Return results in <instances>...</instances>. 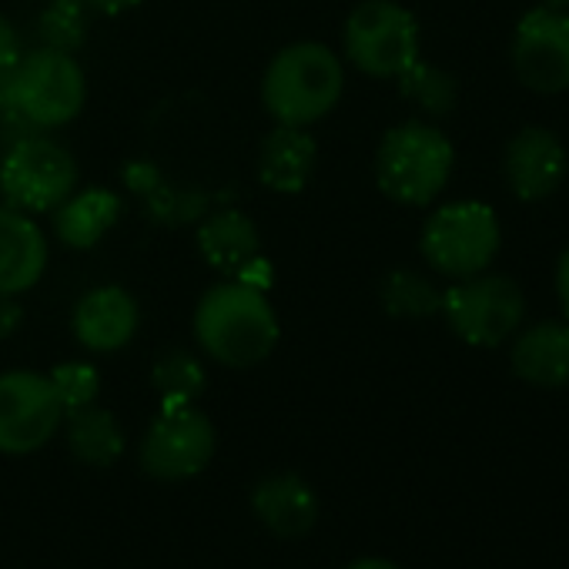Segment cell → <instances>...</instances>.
<instances>
[{
    "mask_svg": "<svg viewBox=\"0 0 569 569\" xmlns=\"http://www.w3.org/2000/svg\"><path fill=\"white\" fill-rule=\"evenodd\" d=\"M278 316L264 292L228 278L218 281L194 306L198 346L228 369H251L278 346Z\"/></svg>",
    "mask_w": 569,
    "mask_h": 569,
    "instance_id": "cell-1",
    "label": "cell"
},
{
    "mask_svg": "<svg viewBox=\"0 0 569 569\" xmlns=\"http://www.w3.org/2000/svg\"><path fill=\"white\" fill-rule=\"evenodd\" d=\"M346 91V68L342 58L319 44L299 41L281 48L261 78V104L274 118V124L289 128H312L316 121L329 118Z\"/></svg>",
    "mask_w": 569,
    "mask_h": 569,
    "instance_id": "cell-2",
    "label": "cell"
},
{
    "mask_svg": "<svg viewBox=\"0 0 569 569\" xmlns=\"http://www.w3.org/2000/svg\"><path fill=\"white\" fill-rule=\"evenodd\" d=\"M88 104V78L74 54L38 48L24 51L4 81V114L24 131L71 124Z\"/></svg>",
    "mask_w": 569,
    "mask_h": 569,
    "instance_id": "cell-3",
    "label": "cell"
},
{
    "mask_svg": "<svg viewBox=\"0 0 569 569\" xmlns=\"http://www.w3.org/2000/svg\"><path fill=\"white\" fill-rule=\"evenodd\" d=\"M452 141L429 121H402L386 131L376 151V181L386 198L422 208L432 204L452 178Z\"/></svg>",
    "mask_w": 569,
    "mask_h": 569,
    "instance_id": "cell-4",
    "label": "cell"
},
{
    "mask_svg": "<svg viewBox=\"0 0 569 569\" xmlns=\"http://www.w3.org/2000/svg\"><path fill=\"white\" fill-rule=\"evenodd\" d=\"M502 244V228L486 201H452L436 208L419 234L422 258L432 271L459 281L486 271Z\"/></svg>",
    "mask_w": 569,
    "mask_h": 569,
    "instance_id": "cell-5",
    "label": "cell"
},
{
    "mask_svg": "<svg viewBox=\"0 0 569 569\" xmlns=\"http://www.w3.org/2000/svg\"><path fill=\"white\" fill-rule=\"evenodd\" d=\"M439 312L466 346L496 349L519 332L526 319V296L509 274L486 268L472 278H459L449 292H442Z\"/></svg>",
    "mask_w": 569,
    "mask_h": 569,
    "instance_id": "cell-6",
    "label": "cell"
},
{
    "mask_svg": "<svg viewBox=\"0 0 569 569\" xmlns=\"http://www.w3.org/2000/svg\"><path fill=\"white\" fill-rule=\"evenodd\" d=\"M346 58L369 78L406 74L422 51L419 21L396 0H362L342 31Z\"/></svg>",
    "mask_w": 569,
    "mask_h": 569,
    "instance_id": "cell-7",
    "label": "cell"
},
{
    "mask_svg": "<svg viewBox=\"0 0 569 569\" xmlns=\"http://www.w3.org/2000/svg\"><path fill=\"white\" fill-rule=\"evenodd\" d=\"M78 191V161L54 138L24 131L0 161V194L4 204L44 214Z\"/></svg>",
    "mask_w": 569,
    "mask_h": 569,
    "instance_id": "cell-8",
    "label": "cell"
},
{
    "mask_svg": "<svg viewBox=\"0 0 569 569\" xmlns=\"http://www.w3.org/2000/svg\"><path fill=\"white\" fill-rule=\"evenodd\" d=\"M64 422V406L51 376L14 369L0 376V452L31 456L44 449Z\"/></svg>",
    "mask_w": 569,
    "mask_h": 569,
    "instance_id": "cell-9",
    "label": "cell"
},
{
    "mask_svg": "<svg viewBox=\"0 0 569 569\" xmlns=\"http://www.w3.org/2000/svg\"><path fill=\"white\" fill-rule=\"evenodd\" d=\"M218 436L211 419L191 406H168L141 439V469L161 482L198 476L214 456Z\"/></svg>",
    "mask_w": 569,
    "mask_h": 569,
    "instance_id": "cell-10",
    "label": "cell"
},
{
    "mask_svg": "<svg viewBox=\"0 0 569 569\" xmlns=\"http://www.w3.org/2000/svg\"><path fill=\"white\" fill-rule=\"evenodd\" d=\"M512 68L536 94L569 91V14L546 4L526 11L512 34Z\"/></svg>",
    "mask_w": 569,
    "mask_h": 569,
    "instance_id": "cell-11",
    "label": "cell"
},
{
    "mask_svg": "<svg viewBox=\"0 0 569 569\" xmlns=\"http://www.w3.org/2000/svg\"><path fill=\"white\" fill-rule=\"evenodd\" d=\"M138 299L128 289H121V284H98V289L84 292L71 316L74 339L98 356L121 352L138 336Z\"/></svg>",
    "mask_w": 569,
    "mask_h": 569,
    "instance_id": "cell-12",
    "label": "cell"
},
{
    "mask_svg": "<svg viewBox=\"0 0 569 569\" xmlns=\"http://www.w3.org/2000/svg\"><path fill=\"white\" fill-rule=\"evenodd\" d=\"M502 171L519 201H542L556 194L566 178V148L549 128H522L506 144Z\"/></svg>",
    "mask_w": 569,
    "mask_h": 569,
    "instance_id": "cell-13",
    "label": "cell"
},
{
    "mask_svg": "<svg viewBox=\"0 0 569 569\" xmlns=\"http://www.w3.org/2000/svg\"><path fill=\"white\" fill-rule=\"evenodd\" d=\"M48 238L41 224L11 204H0V296H24L48 271Z\"/></svg>",
    "mask_w": 569,
    "mask_h": 569,
    "instance_id": "cell-14",
    "label": "cell"
},
{
    "mask_svg": "<svg viewBox=\"0 0 569 569\" xmlns=\"http://www.w3.org/2000/svg\"><path fill=\"white\" fill-rule=\"evenodd\" d=\"M251 509L264 529L284 539L306 536L319 519V499L312 486L296 472L264 476L251 492Z\"/></svg>",
    "mask_w": 569,
    "mask_h": 569,
    "instance_id": "cell-15",
    "label": "cell"
},
{
    "mask_svg": "<svg viewBox=\"0 0 569 569\" xmlns=\"http://www.w3.org/2000/svg\"><path fill=\"white\" fill-rule=\"evenodd\" d=\"M509 366L516 379L539 389L569 386V322H536L516 332Z\"/></svg>",
    "mask_w": 569,
    "mask_h": 569,
    "instance_id": "cell-16",
    "label": "cell"
},
{
    "mask_svg": "<svg viewBox=\"0 0 569 569\" xmlns=\"http://www.w3.org/2000/svg\"><path fill=\"white\" fill-rule=\"evenodd\" d=\"M319 144L309 128L278 124L258 148V178L278 194H299L316 174Z\"/></svg>",
    "mask_w": 569,
    "mask_h": 569,
    "instance_id": "cell-17",
    "label": "cell"
},
{
    "mask_svg": "<svg viewBox=\"0 0 569 569\" xmlns=\"http://www.w3.org/2000/svg\"><path fill=\"white\" fill-rule=\"evenodd\" d=\"M121 218V198L108 188H78L54 208V231L74 251L94 248Z\"/></svg>",
    "mask_w": 569,
    "mask_h": 569,
    "instance_id": "cell-18",
    "label": "cell"
},
{
    "mask_svg": "<svg viewBox=\"0 0 569 569\" xmlns=\"http://www.w3.org/2000/svg\"><path fill=\"white\" fill-rule=\"evenodd\" d=\"M198 251L211 268L234 278L251 258L261 254V238H258V228L248 214L214 211L198 228Z\"/></svg>",
    "mask_w": 569,
    "mask_h": 569,
    "instance_id": "cell-19",
    "label": "cell"
},
{
    "mask_svg": "<svg viewBox=\"0 0 569 569\" xmlns=\"http://www.w3.org/2000/svg\"><path fill=\"white\" fill-rule=\"evenodd\" d=\"M68 446L78 462L84 466H111L124 452V429L114 419V412L84 406L78 412H68Z\"/></svg>",
    "mask_w": 569,
    "mask_h": 569,
    "instance_id": "cell-20",
    "label": "cell"
},
{
    "mask_svg": "<svg viewBox=\"0 0 569 569\" xmlns=\"http://www.w3.org/2000/svg\"><path fill=\"white\" fill-rule=\"evenodd\" d=\"M379 299H382V309L396 319H426V316H436L442 306V292L426 274L412 268H399L386 274Z\"/></svg>",
    "mask_w": 569,
    "mask_h": 569,
    "instance_id": "cell-21",
    "label": "cell"
},
{
    "mask_svg": "<svg viewBox=\"0 0 569 569\" xmlns=\"http://www.w3.org/2000/svg\"><path fill=\"white\" fill-rule=\"evenodd\" d=\"M151 386H154V392L161 399V409H168V406H191L204 392V369H201V362L191 352L171 349V352H164L154 362Z\"/></svg>",
    "mask_w": 569,
    "mask_h": 569,
    "instance_id": "cell-22",
    "label": "cell"
},
{
    "mask_svg": "<svg viewBox=\"0 0 569 569\" xmlns=\"http://www.w3.org/2000/svg\"><path fill=\"white\" fill-rule=\"evenodd\" d=\"M396 81H399L402 94L416 108H422L426 114H432V118H442V114H449L456 108V98H459L456 78L446 74V71H439V68H432V64H426L422 58L406 74H399Z\"/></svg>",
    "mask_w": 569,
    "mask_h": 569,
    "instance_id": "cell-23",
    "label": "cell"
},
{
    "mask_svg": "<svg viewBox=\"0 0 569 569\" xmlns=\"http://www.w3.org/2000/svg\"><path fill=\"white\" fill-rule=\"evenodd\" d=\"M84 0H51V8L41 14V41L44 48L74 54L88 38V14Z\"/></svg>",
    "mask_w": 569,
    "mask_h": 569,
    "instance_id": "cell-24",
    "label": "cell"
},
{
    "mask_svg": "<svg viewBox=\"0 0 569 569\" xmlns=\"http://www.w3.org/2000/svg\"><path fill=\"white\" fill-rule=\"evenodd\" d=\"M48 376H51V386H54V392H58V399L64 406V416L98 402L101 376H98L94 366H88V362H61Z\"/></svg>",
    "mask_w": 569,
    "mask_h": 569,
    "instance_id": "cell-25",
    "label": "cell"
},
{
    "mask_svg": "<svg viewBox=\"0 0 569 569\" xmlns=\"http://www.w3.org/2000/svg\"><path fill=\"white\" fill-rule=\"evenodd\" d=\"M21 54H24L21 31L14 28V21H8L4 14H0V71H11Z\"/></svg>",
    "mask_w": 569,
    "mask_h": 569,
    "instance_id": "cell-26",
    "label": "cell"
},
{
    "mask_svg": "<svg viewBox=\"0 0 569 569\" xmlns=\"http://www.w3.org/2000/svg\"><path fill=\"white\" fill-rule=\"evenodd\" d=\"M238 281H244V284H251V289H258V292H268V284L274 281V274H271V264L264 261V254H258V258H251L238 274H234Z\"/></svg>",
    "mask_w": 569,
    "mask_h": 569,
    "instance_id": "cell-27",
    "label": "cell"
},
{
    "mask_svg": "<svg viewBox=\"0 0 569 569\" xmlns=\"http://www.w3.org/2000/svg\"><path fill=\"white\" fill-rule=\"evenodd\" d=\"M21 319H24V309L11 296H0V339L14 336L18 326H21Z\"/></svg>",
    "mask_w": 569,
    "mask_h": 569,
    "instance_id": "cell-28",
    "label": "cell"
},
{
    "mask_svg": "<svg viewBox=\"0 0 569 569\" xmlns=\"http://www.w3.org/2000/svg\"><path fill=\"white\" fill-rule=\"evenodd\" d=\"M556 296H559V309L569 322V248L559 254V264H556Z\"/></svg>",
    "mask_w": 569,
    "mask_h": 569,
    "instance_id": "cell-29",
    "label": "cell"
},
{
    "mask_svg": "<svg viewBox=\"0 0 569 569\" xmlns=\"http://www.w3.org/2000/svg\"><path fill=\"white\" fill-rule=\"evenodd\" d=\"M84 4L91 8V11H98V14H124V11H131V8H138L141 0H84Z\"/></svg>",
    "mask_w": 569,
    "mask_h": 569,
    "instance_id": "cell-30",
    "label": "cell"
},
{
    "mask_svg": "<svg viewBox=\"0 0 569 569\" xmlns=\"http://www.w3.org/2000/svg\"><path fill=\"white\" fill-rule=\"evenodd\" d=\"M346 569H399V566L389 562V559H379V556H366V559H356V562L346 566Z\"/></svg>",
    "mask_w": 569,
    "mask_h": 569,
    "instance_id": "cell-31",
    "label": "cell"
},
{
    "mask_svg": "<svg viewBox=\"0 0 569 569\" xmlns=\"http://www.w3.org/2000/svg\"><path fill=\"white\" fill-rule=\"evenodd\" d=\"M546 8H552V11H562V14H569V0H542Z\"/></svg>",
    "mask_w": 569,
    "mask_h": 569,
    "instance_id": "cell-32",
    "label": "cell"
},
{
    "mask_svg": "<svg viewBox=\"0 0 569 569\" xmlns=\"http://www.w3.org/2000/svg\"><path fill=\"white\" fill-rule=\"evenodd\" d=\"M4 81H8V71H0V111H4Z\"/></svg>",
    "mask_w": 569,
    "mask_h": 569,
    "instance_id": "cell-33",
    "label": "cell"
}]
</instances>
